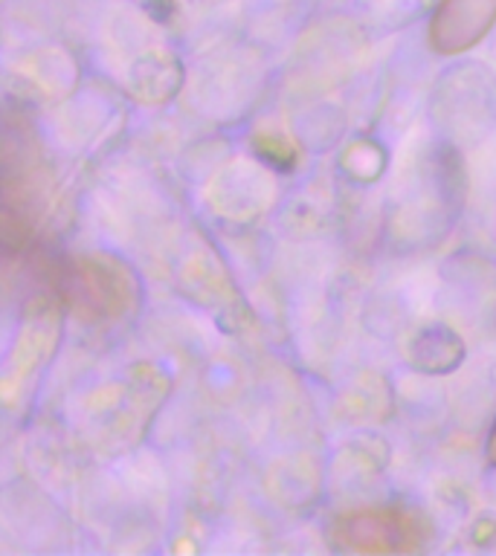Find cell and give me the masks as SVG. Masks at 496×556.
Returning a JSON list of instances; mask_svg holds the SVG:
<instances>
[{
    "mask_svg": "<svg viewBox=\"0 0 496 556\" xmlns=\"http://www.w3.org/2000/svg\"><path fill=\"white\" fill-rule=\"evenodd\" d=\"M487 455H491V460L496 464V426L494 432H491V443H487Z\"/></svg>",
    "mask_w": 496,
    "mask_h": 556,
    "instance_id": "cell-2",
    "label": "cell"
},
{
    "mask_svg": "<svg viewBox=\"0 0 496 556\" xmlns=\"http://www.w3.org/2000/svg\"><path fill=\"white\" fill-rule=\"evenodd\" d=\"M346 536L355 542V539L365 536L363 547H372V551H383V547H407L400 542L404 536V525L398 519H392V516H355V519L348 521L346 528Z\"/></svg>",
    "mask_w": 496,
    "mask_h": 556,
    "instance_id": "cell-1",
    "label": "cell"
}]
</instances>
